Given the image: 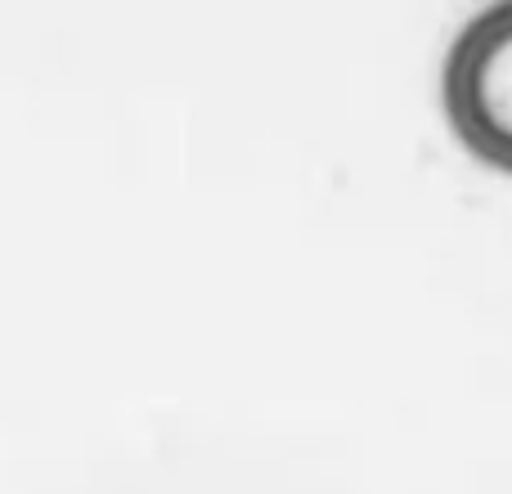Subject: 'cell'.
<instances>
[{"label":"cell","instance_id":"cell-1","mask_svg":"<svg viewBox=\"0 0 512 494\" xmlns=\"http://www.w3.org/2000/svg\"><path fill=\"white\" fill-rule=\"evenodd\" d=\"M441 104L463 149L512 176V0L459 27L441 63Z\"/></svg>","mask_w":512,"mask_h":494}]
</instances>
